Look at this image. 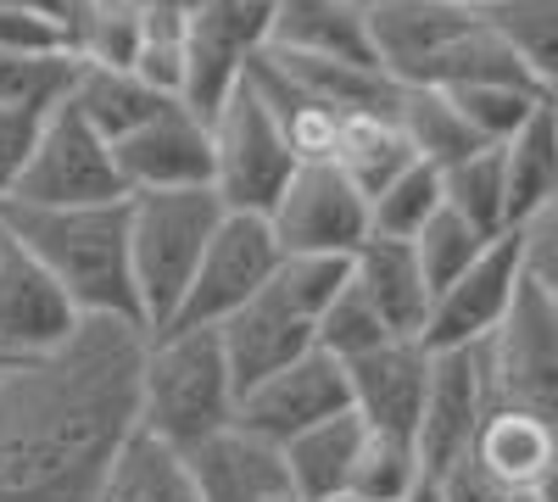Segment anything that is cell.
<instances>
[{
  "label": "cell",
  "mask_w": 558,
  "mask_h": 502,
  "mask_svg": "<svg viewBox=\"0 0 558 502\" xmlns=\"http://www.w3.org/2000/svg\"><path fill=\"white\" fill-rule=\"evenodd\" d=\"M146 330L84 318L57 357L0 375V502H96L140 436Z\"/></svg>",
  "instance_id": "obj_1"
},
{
  "label": "cell",
  "mask_w": 558,
  "mask_h": 502,
  "mask_svg": "<svg viewBox=\"0 0 558 502\" xmlns=\"http://www.w3.org/2000/svg\"><path fill=\"white\" fill-rule=\"evenodd\" d=\"M0 223L78 302L84 318H118L146 330L129 273V196L101 207H0Z\"/></svg>",
  "instance_id": "obj_2"
},
{
  "label": "cell",
  "mask_w": 558,
  "mask_h": 502,
  "mask_svg": "<svg viewBox=\"0 0 558 502\" xmlns=\"http://www.w3.org/2000/svg\"><path fill=\"white\" fill-rule=\"evenodd\" d=\"M241 419V385L218 330H162L140 363V436L173 458L196 452Z\"/></svg>",
  "instance_id": "obj_3"
},
{
  "label": "cell",
  "mask_w": 558,
  "mask_h": 502,
  "mask_svg": "<svg viewBox=\"0 0 558 502\" xmlns=\"http://www.w3.org/2000/svg\"><path fill=\"white\" fill-rule=\"evenodd\" d=\"M223 223V201L213 191H162L129 196V273L146 330L162 335L191 291L196 268Z\"/></svg>",
  "instance_id": "obj_4"
},
{
  "label": "cell",
  "mask_w": 558,
  "mask_h": 502,
  "mask_svg": "<svg viewBox=\"0 0 558 502\" xmlns=\"http://www.w3.org/2000/svg\"><path fill=\"white\" fill-rule=\"evenodd\" d=\"M207 128H213V196L223 201V212L268 218L302 162L268 101L252 89V78L207 118Z\"/></svg>",
  "instance_id": "obj_5"
},
{
  "label": "cell",
  "mask_w": 558,
  "mask_h": 502,
  "mask_svg": "<svg viewBox=\"0 0 558 502\" xmlns=\"http://www.w3.org/2000/svg\"><path fill=\"white\" fill-rule=\"evenodd\" d=\"M492 407H514L558 430V307L525 280L502 330L475 346Z\"/></svg>",
  "instance_id": "obj_6"
},
{
  "label": "cell",
  "mask_w": 558,
  "mask_h": 502,
  "mask_svg": "<svg viewBox=\"0 0 558 502\" xmlns=\"http://www.w3.org/2000/svg\"><path fill=\"white\" fill-rule=\"evenodd\" d=\"M101 201H123L112 140L89 128L73 101H62L39 123L23 185L7 207H101Z\"/></svg>",
  "instance_id": "obj_7"
},
{
  "label": "cell",
  "mask_w": 558,
  "mask_h": 502,
  "mask_svg": "<svg viewBox=\"0 0 558 502\" xmlns=\"http://www.w3.org/2000/svg\"><path fill=\"white\" fill-rule=\"evenodd\" d=\"M279 262H286V252H279L268 218H252V212H223L218 235L196 268L191 291H184V307L168 330H218L223 318H235L252 296H263L274 285Z\"/></svg>",
  "instance_id": "obj_8"
},
{
  "label": "cell",
  "mask_w": 558,
  "mask_h": 502,
  "mask_svg": "<svg viewBox=\"0 0 558 502\" xmlns=\"http://www.w3.org/2000/svg\"><path fill=\"white\" fill-rule=\"evenodd\" d=\"M268 230L286 257H296V252L352 257L375 235V223H368V201L352 191V179L336 162H302L286 196L268 212Z\"/></svg>",
  "instance_id": "obj_9"
},
{
  "label": "cell",
  "mask_w": 558,
  "mask_h": 502,
  "mask_svg": "<svg viewBox=\"0 0 558 502\" xmlns=\"http://www.w3.org/2000/svg\"><path fill=\"white\" fill-rule=\"evenodd\" d=\"M268 7L252 0H213V7L184 28V89L179 101L196 118H213L235 89L246 84L252 57L268 45Z\"/></svg>",
  "instance_id": "obj_10"
},
{
  "label": "cell",
  "mask_w": 558,
  "mask_h": 502,
  "mask_svg": "<svg viewBox=\"0 0 558 502\" xmlns=\"http://www.w3.org/2000/svg\"><path fill=\"white\" fill-rule=\"evenodd\" d=\"M520 291H525V252H520V235H502L481 252V262H470L436 296L425 346L430 352H475V346H486L502 330V318L514 313Z\"/></svg>",
  "instance_id": "obj_11"
},
{
  "label": "cell",
  "mask_w": 558,
  "mask_h": 502,
  "mask_svg": "<svg viewBox=\"0 0 558 502\" xmlns=\"http://www.w3.org/2000/svg\"><path fill=\"white\" fill-rule=\"evenodd\" d=\"M123 196H162V191H213V128L191 107H168L134 134L112 140Z\"/></svg>",
  "instance_id": "obj_12"
},
{
  "label": "cell",
  "mask_w": 558,
  "mask_h": 502,
  "mask_svg": "<svg viewBox=\"0 0 558 502\" xmlns=\"http://www.w3.org/2000/svg\"><path fill=\"white\" fill-rule=\"evenodd\" d=\"M475 23V12L441 7V0H368V39H375V62L391 84L436 89L441 68Z\"/></svg>",
  "instance_id": "obj_13"
},
{
  "label": "cell",
  "mask_w": 558,
  "mask_h": 502,
  "mask_svg": "<svg viewBox=\"0 0 558 502\" xmlns=\"http://www.w3.org/2000/svg\"><path fill=\"white\" fill-rule=\"evenodd\" d=\"M78 330H84L78 302L12 241L0 257V357L7 363L57 357L62 346H73Z\"/></svg>",
  "instance_id": "obj_14"
},
{
  "label": "cell",
  "mask_w": 558,
  "mask_h": 502,
  "mask_svg": "<svg viewBox=\"0 0 558 502\" xmlns=\"http://www.w3.org/2000/svg\"><path fill=\"white\" fill-rule=\"evenodd\" d=\"M347 407H352L347 363H336L330 352L313 346L307 357L291 363V369L268 375L263 385H252V391L241 396V425L286 446V441H296L302 430L347 414Z\"/></svg>",
  "instance_id": "obj_15"
},
{
  "label": "cell",
  "mask_w": 558,
  "mask_h": 502,
  "mask_svg": "<svg viewBox=\"0 0 558 502\" xmlns=\"http://www.w3.org/2000/svg\"><path fill=\"white\" fill-rule=\"evenodd\" d=\"M184 475H191L202 502H296L286 446L246 430L241 419L202 441L196 452H184Z\"/></svg>",
  "instance_id": "obj_16"
},
{
  "label": "cell",
  "mask_w": 558,
  "mask_h": 502,
  "mask_svg": "<svg viewBox=\"0 0 558 502\" xmlns=\"http://www.w3.org/2000/svg\"><path fill=\"white\" fill-rule=\"evenodd\" d=\"M430 363L436 352L425 341H386L380 352L347 363L352 414L368 430L418 441V419H425V396H430Z\"/></svg>",
  "instance_id": "obj_17"
},
{
  "label": "cell",
  "mask_w": 558,
  "mask_h": 502,
  "mask_svg": "<svg viewBox=\"0 0 558 502\" xmlns=\"http://www.w3.org/2000/svg\"><path fill=\"white\" fill-rule=\"evenodd\" d=\"M486 414H492V396H486V375H481V352H436L425 419H418V452H425L430 480L441 469H452L458 458H470Z\"/></svg>",
  "instance_id": "obj_18"
},
{
  "label": "cell",
  "mask_w": 558,
  "mask_h": 502,
  "mask_svg": "<svg viewBox=\"0 0 558 502\" xmlns=\"http://www.w3.org/2000/svg\"><path fill=\"white\" fill-rule=\"evenodd\" d=\"M218 335H223V357H229V369H235L241 396L318 346V325L307 313H296L274 285L263 296H252L235 318H223Z\"/></svg>",
  "instance_id": "obj_19"
},
{
  "label": "cell",
  "mask_w": 558,
  "mask_h": 502,
  "mask_svg": "<svg viewBox=\"0 0 558 502\" xmlns=\"http://www.w3.org/2000/svg\"><path fill=\"white\" fill-rule=\"evenodd\" d=\"M352 285L375 302V313L386 318V330L397 341H425L430 313H436V291L425 280V262H418L413 241L368 235L352 252Z\"/></svg>",
  "instance_id": "obj_20"
},
{
  "label": "cell",
  "mask_w": 558,
  "mask_h": 502,
  "mask_svg": "<svg viewBox=\"0 0 558 502\" xmlns=\"http://www.w3.org/2000/svg\"><path fill=\"white\" fill-rule=\"evenodd\" d=\"M268 51L380 68L375 39H368V0H279L268 23Z\"/></svg>",
  "instance_id": "obj_21"
},
{
  "label": "cell",
  "mask_w": 558,
  "mask_h": 502,
  "mask_svg": "<svg viewBox=\"0 0 558 502\" xmlns=\"http://www.w3.org/2000/svg\"><path fill=\"white\" fill-rule=\"evenodd\" d=\"M475 458L508 491H542L558 502V430L553 425L514 414V407H492L475 441Z\"/></svg>",
  "instance_id": "obj_22"
},
{
  "label": "cell",
  "mask_w": 558,
  "mask_h": 502,
  "mask_svg": "<svg viewBox=\"0 0 558 502\" xmlns=\"http://www.w3.org/2000/svg\"><path fill=\"white\" fill-rule=\"evenodd\" d=\"M363 436L368 425L352 414H336L313 430H302L296 441H286V469H291V491L296 502H330V497H347L352 486V464L363 452Z\"/></svg>",
  "instance_id": "obj_23"
},
{
  "label": "cell",
  "mask_w": 558,
  "mask_h": 502,
  "mask_svg": "<svg viewBox=\"0 0 558 502\" xmlns=\"http://www.w3.org/2000/svg\"><path fill=\"white\" fill-rule=\"evenodd\" d=\"M502 173H508V212H514V230L558 201V112H553V96L531 112V123L502 140Z\"/></svg>",
  "instance_id": "obj_24"
},
{
  "label": "cell",
  "mask_w": 558,
  "mask_h": 502,
  "mask_svg": "<svg viewBox=\"0 0 558 502\" xmlns=\"http://www.w3.org/2000/svg\"><path fill=\"white\" fill-rule=\"evenodd\" d=\"M391 123L402 128V140L413 146L418 162L430 168H452L463 157L486 151V140L463 123V112L452 107L447 89H425V84H397V101H391Z\"/></svg>",
  "instance_id": "obj_25"
},
{
  "label": "cell",
  "mask_w": 558,
  "mask_h": 502,
  "mask_svg": "<svg viewBox=\"0 0 558 502\" xmlns=\"http://www.w3.org/2000/svg\"><path fill=\"white\" fill-rule=\"evenodd\" d=\"M78 118L107 134V140H123V134H134L140 123H151L157 112L179 107L173 96H162L157 84H146L140 73H123V68H78V84H73V96Z\"/></svg>",
  "instance_id": "obj_26"
},
{
  "label": "cell",
  "mask_w": 558,
  "mask_h": 502,
  "mask_svg": "<svg viewBox=\"0 0 558 502\" xmlns=\"http://www.w3.org/2000/svg\"><path fill=\"white\" fill-rule=\"evenodd\" d=\"M78 84V57L68 45H0V107L51 118Z\"/></svg>",
  "instance_id": "obj_27"
},
{
  "label": "cell",
  "mask_w": 558,
  "mask_h": 502,
  "mask_svg": "<svg viewBox=\"0 0 558 502\" xmlns=\"http://www.w3.org/2000/svg\"><path fill=\"white\" fill-rule=\"evenodd\" d=\"M363 201H375L397 173H408L418 157L413 146L402 140V128L391 123V112H352L341 123V140H336V157H330Z\"/></svg>",
  "instance_id": "obj_28"
},
{
  "label": "cell",
  "mask_w": 558,
  "mask_h": 502,
  "mask_svg": "<svg viewBox=\"0 0 558 502\" xmlns=\"http://www.w3.org/2000/svg\"><path fill=\"white\" fill-rule=\"evenodd\" d=\"M68 51L78 68H140L146 51V17L140 7H118V0H78L68 12Z\"/></svg>",
  "instance_id": "obj_29"
},
{
  "label": "cell",
  "mask_w": 558,
  "mask_h": 502,
  "mask_svg": "<svg viewBox=\"0 0 558 502\" xmlns=\"http://www.w3.org/2000/svg\"><path fill=\"white\" fill-rule=\"evenodd\" d=\"M481 17L542 96H558V0H497Z\"/></svg>",
  "instance_id": "obj_30"
},
{
  "label": "cell",
  "mask_w": 558,
  "mask_h": 502,
  "mask_svg": "<svg viewBox=\"0 0 558 502\" xmlns=\"http://www.w3.org/2000/svg\"><path fill=\"white\" fill-rule=\"evenodd\" d=\"M441 191H447V207L463 223H475L486 241L520 235L514 230V212H508V173H502V151L497 146H486L475 157L441 168Z\"/></svg>",
  "instance_id": "obj_31"
},
{
  "label": "cell",
  "mask_w": 558,
  "mask_h": 502,
  "mask_svg": "<svg viewBox=\"0 0 558 502\" xmlns=\"http://www.w3.org/2000/svg\"><path fill=\"white\" fill-rule=\"evenodd\" d=\"M425 480H430V469H425V452H418V441L368 430L357 464H352L347 497H352V502H408Z\"/></svg>",
  "instance_id": "obj_32"
},
{
  "label": "cell",
  "mask_w": 558,
  "mask_h": 502,
  "mask_svg": "<svg viewBox=\"0 0 558 502\" xmlns=\"http://www.w3.org/2000/svg\"><path fill=\"white\" fill-rule=\"evenodd\" d=\"M96 502H202V497H196L191 475H184V464L173 458L168 446L134 436L123 446V458L112 464V475H107Z\"/></svg>",
  "instance_id": "obj_33"
},
{
  "label": "cell",
  "mask_w": 558,
  "mask_h": 502,
  "mask_svg": "<svg viewBox=\"0 0 558 502\" xmlns=\"http://www.w3.org/2000/svg\"><path fill=\"white\" fill-rule=\"evenodd\" d=\"M441 207H447L441 168L413 162L408 173H397L391 185L368 201V223H375V235H386V241H418V235H425V223Z\"/></svg>",
  "instance_id": "obj_34"
},
{
  "label": "cell",
  "mask_w": 558,
  "mask_h": 502,
  "mask_svg": "<svg viewBox=\"0 0 558 502\" xmlns=\"http://www.w3.org/2000/svg\"><path fill=\"white\" fill-rule=\"evenodd\" d=\"M386 341H397V335L386 330V318L375 313V302H368L357 285H347L330 302V313L318 318V352H330L336 363H357L368 352H380Z\"/></svg>",
  "instance_id": "obj_35"
},
{
  "label": "cell",
  "mask_w": 558,
  "mask_h": 502,
  "mask_svg": "<svg viewBox=\"0 0 558 502\" xmlns=\"http://www.w3.org/2000/svg\"><path fill=\"white\" fill-rule=\"evenodd\" d=\"M352 285V257H324V252H296L279 262L274 273V291L286 296L296 313H307L313 325L324 313H330V302Z\"/></svg>",
  "instance_id": "obj_36"
},
{
  "label": "cell",
  "mask_w": 558,
  "mask_h": 502,
  "mask_svg": "<svg viewBox=\"0 0 558 502\" xmlns=\"http://www.w3.org/2000/svg\"><path fill=\"white\" fill-rule=\"evenodd\" d=\"M486 246H492V241L475 230V223H463L452 207H441V212L425 223V235L413 241V252H418V262H425V280H430L436 296H441L470 262H481Z\"/></svg>",
  "instance_id": "obj_37"
},
{
  "label": "cell",
  "mask_w": 558,
  "mask_h": 502,
  "mask_svg": "<svg viewBox=\"0 0 558 502\" xmlns=\"http://www.w3.org/2000/svg\"><path fill=\"white\" fill-rule=\"evenodd\" d=\"M520 252H525V280L558 307V201L542 207L520 230Z\"/></svg>",
  "instance_id": "obj_38"
},
{
  "label": "cell",
  "mask_w": 558,
  "mask_h": 502,
  "mask_svg": "<svg viewBox=\"0 0 558 502\" xmlns=\"http://www.w3.org/2000/svg\"><path fill=\"white\" fill-rule=\"evenodd\" d=\"M39 123L34 112H12V107H0V207H7L23 185V168L34 157V140H39Z\"/></svg>",
  "instance_id": "obj_39"
},
{
  "label": "cell",
  "mask_w": 558,
  "mask_h": 502,
  "mask_svg": "<svg viewBox=\"0 0 558 502\" xmlns=\"http://www.w3.org/2000/svg\"><path fill=\"white\" fill-rule=\"evenodd\" d=\"M436 491H441V502H508V497H514L475 458V452H470V458H458L452 469H441L436 475Z\"/></svg>",
  "instance_id": "obj_40"
},
{
  "label": "cell",
  "mask_w": 558,
  "mask_h": 502,
  "mask_svg": "<svg viewBox=\"0 0 558 502\" xmlns=\"http://www.w3.org/2000/svg\"><path fill=\"white\" fill-rule=\"evenodd\" d=\"M140 12H151V17H173V23H196L213 0H134Z\"/></svg>",
  "instance_id": "obj_41"
},
{
  "label": "cell",
  "mask_w": 558,
  "mask_h": 502,
  "mask_svg": "<svg viewBox=\"0 0 558 502\" xmlns=\"http://www.w3.org/2000/svg\"><path fill=\"white\" fill-rule=\"evenodd\" d=\"M441 7H458V12H475V17H481V12L497 7V0H441Z\"/></svg>",
  "instance_id": "obj_42"
},
{
  "label": "cell",
  "mask_w": 558,
  "mask_h": 502,
  "mask_svg": "<svg viewBox=\"0 0 558 502\" xmlns=\"http://www.w3.org/2000/svg\"><path fill=\"white\" fill-rule=\"evenodd\" d=\"M408 502H441V491H436V480H425V486H418Z\"/></svg>",
  "instance_id": "obj_43"
},
{
  "label": "cell",
  "mask_w": 558,
  "mask_h": 502,
  "mask_svg": "<svg viewBox=\"0 0 558 502\" xmlns=\"http://www.w3.org/2000/svg\"><path fill=\"white\" fill-rule=\"evenodd\" d=\"M508 502H553V497H542V491H514Z\"/></svg>",
  "instance_id": "obj_44"
},
{
  "label": "cell",
  "mask_w": 558,
  "mask_h": 502,
  "mask_svg": "<svg viewBox=\"0 0 558 502\" xmlns=\"http://www.w3.org/2000/svg\"><path fill=\"white\" fill-rule=\"evenodd\" d=\"M7 246H12V235H7V223H0V257H7Z\"/></svg>",
  "instance_id": "obj_45"
},
{
  "label": "cell",
  "mask_w": 558,
  "mask_h": 502,
  "mask_svg": "<svg viewBox=\"0 0 558 502\" xmlns=\"http://www.w3.org/2000/svg\"><path fill=\"white\" fill-rule=\"evenodd\" d=\"M252 7H268V12H274V7H279V0H252Z\"/></svg>",
  "instance_id": "obj_46"
},
{
  "label": "cell",
  "mask_w": 558,
  "mask_h": 502,
  "mask_svg": "<svg viewBox=\"0 0 558 502\" xmlns=\"http://www.w3.org/2000/svg\"><path fill=\"white\" fill-rule=\"evenodd\" d=\"M330 502H352V497H330Z\"/></svg>",
  "instance_id": "obj_47"
},
{
  "label": "cell",
  "mask_w": 558,
  "mask_h": 502,
  "mask_svg": "<svg viewBox=\"0 0 558 502\" xmlns=\"http://www.w3.org/2000/svg\"><path fill=\"white\" fill-rule=\"evenodd\" d=\"M0 375H7V357H0Z\"/></svg>",
  "instance_id": "obj_48"
},
{
  "label": "cell",
  "mask_w": 558,
  "mask_h": 502,
  "mask_svg": "<svg viewBox=\"0 0 558 502\" xmlns=\"http://www.w3.org/2000/svg\"><path fill=\"white\" fill-rule=\"evenodd\" d=\"M118 7H134V0H118Z\"/></svg>",
  "instance_id": "obj_49"
},
{
  "label": "cell",
  "mask_w": 558,
  "mask_h": 502,
  "mask_svg": "<svg viewBox=\"0 0 558 502\" xmlns=\"http://www.w3.org/2000/svg\"><path fill=\"white\" fill-rule=\"evenodd\" d=\"M553 112H558V96H553Z\"/></svg>",
  "instance_id": "obj_50"
},
{
  "label": "cell",
  "mask_w": 558,
  "mask_h": 502,
  "mask_svg": "<svg viewBox=\"0 0 558 502\" xmlns=\"http://www.w3.org/2000/svg\"><path fill=\"white\" fill-rule=\"evenodd\" d=\"M68 7H78V0H68Z\"/></svg>",
  "instance_id": "obj_51"
}]
</instances>
